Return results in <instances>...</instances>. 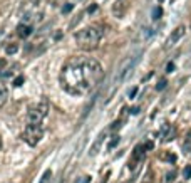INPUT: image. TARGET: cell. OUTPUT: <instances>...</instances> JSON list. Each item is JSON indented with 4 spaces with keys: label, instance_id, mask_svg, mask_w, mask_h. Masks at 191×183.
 I'll return each mask as SVG.
<instances>
[{
    "label": "cell",
    "instance_id": "ffe728a7",
    "mask_svg": "<svg viewBox=\"0 0 191 183\" xmlns=\"http://www.w3.org/2000/svg\"><path fill=\"white\" fill-rule=\"evenodd\" d=\"M184 151H186V153H191V136H188V143L184 145Z\"/></svg>",
    "mask_w": 191,
    "mask_h": 183
},
{
    "label": "cell",
    "instance_id": "44dd1931",
    "mask_svg": "<svg viewBox=\"0 0 191 183\" xmlns=\"http://www.w3.org/2000/svg\"><path fill=\"white\" fill-rule=\"evenodd\" d=\"M72 7H74L72 4H67V5H64V7H62V13H67V12H71V10H72Z\"/></svg>",
    "mask_w": 191,
    "mask_h": 183
},
{
    "label": "cell",
    "instance_id": "d6986e66",
    "mask_svg": "<svg viewBox=\"0 0 191 183\" xmlns=\"http://www.w3.org/2000/svg\"><path fill=\"white\" fill-rule=\"evenodd\" d=\"M5 51H7V54H15V52H17V46H15V44L7 46V49H5Z\"/></svg>",
    "mask_w": 191,
    "mask_h": 183
},
{
    "label": "cell",
    "instance_id": "83f0119b",
    "mask_svg": "<svg viewBox=\"0 0 191 183\" xmlns=\"http://www.w3.org/2000/svg\"><path fill=\"white\" fill-rule=\"evenodd\" d=\"M153 148V143H146V149H151Z\"/></svg>",
    "mask_w": 191,
    "mask_h": 183
},
{
    "label": "cell",
    "instance_id": "7c38bea8",
    "mask_svg": "<svg viewBox=\"0 0 191 183\" xmlns=\"http://www.w3.org/2000/svg\"><path fill=\"white\" fill-rule=\"evenodd\" d=\"M7 89H5L4 86H0V106H4L5 102H7Z\"/></svg>",
    "mask_w": 191,
    "mask_h": 183
},
{
    "label": "cell",
    "instance_id": "30bf717a",
    "mask_svg": "<svg viewBox=\"0 0 191 183\" xmlns=\"http://www.w3.org/2000/svg\"><path fill=\"white\" fill-rule=\"evenodd\" d=\"M17 34L20 35V37H29L30 34H32V27L29 25V24H20V25L17 27Z\"/></svg>",
    "mask_w": 191,
    "mask_h": 183
},
{
    "label": "cell",
    "instance_id": "8fae6325",
    "mask_svg": "<svg viewBox=\"0 0 191 183\" xmlns=\"http://www.w3.org/2000/svg\"><path fill=\"white\" fill-rule=\"evenodd\" d=\"M161 134H163V140H164V141L173 140V129H171L169 124H164V126L161 128Z\"/></svg>",
    "mask_w": 191,
    "mask_h": 183
},
{
    "label": "cell",
    "instance_id": "5b68a950",
    "mask_svg": "<svg viewBox=\"0 0 191 183\" xmlns=\"http://www.w3.org/2000/svg\"><path fill=\"white\" fill-rule=\"evenodd\" d=\"M42 134H44V129L42 126H32V124H27L25 129H24V141H25L29 146H35L39 141L42 140Z\"/></svg>",
    "mask_w": 191,
    "mask_h": 183
},
{
    "label": "cell",
    "instance_id": "7402d4cb",
    "mask_svg": "<svg viewBox=\"0 0 191 183\" xmlns=\"http://www.w3.org/2000/svg\"><path fill=\"white\" fill-rule=\"evenodd\" d=\"M22 82H24V76H19L17 79H15V81H13V86H22Z\"/></svg>",
    "mask_w": 191,
    "mask_h": 183
},
{
    "label": "cell",
    "instance_id": "3957f363",
    "mask_svg": "<svg viewBox=\"0 0 191 183\" xmlns=\"http://www.w3.org/2000/svg\"><path fill=\"white\" fill-rule=\"evenodd\" d=\"M101 37H102V32L97 27H85V29L79 30L76 34V42L81 49L91 51V49L97 47V44L101 42Z\"/></svg>",
    "mask_w": 191,
    "mask_h": 183
},
{
    "label": "cell",
    "instance_id": "d4e9b609",
    "mask_svg": "<svg viewBox=\"0 0 191 183\" xmlns=\"http://www.w3.org/2000/svg\"><path fill=\"white\" fill-rule=\"evenodd\" d=\"M136 93H137V89L134 87V89H132L131 93H129V98H134V94H136Z\"/></svg>",
    "mask_w": 191,
    "mask_h": 183
},
{
    "label": "cell",
    "instance_id": "8992f818",
    "mask_svg": "<svg viewBox=\"0 0 191 183\" xmlns=\"http://www.w3.org/2000/svg\"><path fill=\"white\" fill-rule=\"evenodd\" d=\"M129 9V2L127 0H116L114 5H112V13H114L116 19H123L124 13Z\"/></svg>",
    "mask_w": 191,
    "mask_h": 183
},
{
    "label": "cell",
    "instance_id": "2e32d148",
    "mask_svg": "<svg viewBox=\"0 0 191 183\" xmlns=\"http://www.w3.org/2000/svg\"><path fill=\"white\" fill-rule=\"evenodd\" d=\"M183 176H184V180H190L191 178V165H188L184 170H183Z\"/></svg>",
    "mask_w": 191,
    "mask_h": 183
},
{
    "label": "cell",
    "instance_id": "9c48e42d",
    "mask_svg": "<svg viewBox=\"0 0 191 183\" xmlns=\"http://www.w3.org/2000/svg\"><path fill=\"white\" fill-rule=\"evenodd\" d=\"M144 153H146V146L137 145L136 148H134V151H132V160L129 161V166H134L136 163H139L141 160H143V156H144Z\"/></svg>",
    "mask_w": 191,
    "mask_h": 183
},
{
    "label": "cell",
    "instance_id": "277c9868",
    "mask_svg": "<svg viewBox=\"0 0 191 183\" xmlns=\"http://www.w3.org/2000/svg\"><path fill=\"white\" fill-rule=\"evenodd\" d=\"M47 113H49V104H47L45 99L37 102V104H32L29 108V113H27V124L42 126V121L45 119Z\"/></svg>",
    "mask_w": 191,
    "mask_h": 183
},
{
    "label": "cell",
    "instance_id": "4fadbf2b",
    "mask_svg": "<svg viewBox=\"0 0 191 183\" xmlns=\"http://www.w3.org/2000/svg\"><path fill=\"white\" fill-rule=\"evenodd\" d=\"M161 15H163V9L161 7H154L153 9V19L158 20V19H161Z\"/></svg>",
    "mask_w": 191,
    "mask_h": 183
},
{
    "label": "cell",
    "instance_id": "4316f807",
    "mask_svg": "<svg viewBox=\"0 0 191 183\" xmlns=\"http://www.w3.org/2000/svg\"><path fill=\"white\" fill-rule=\"evenodd\" d=\"M94 10H96V5H92V7H89V9H87V12H89V13H92Z\"/></svg>",
    "mask_w": 191,
    "mask_h": 183
},
{
    "label": "cell",
    "instance_id": "9a60e30c",
    "mask_svg": "<svg viewBox=\"0 0 191 183\" xmlns=\"http://www.w3.org/2000/svg\"><path fill=\"white\" fill-rule=\"evenodd\" d=\"M119 145V136H112V140L109 141V145H107V148L109 149H112L114 146H117Z\"/></svg>",
    "mask_w": 191,
    "mask_h": 183
},
{
    "label": "cell",
    "instance_id": "484cf974",
    "mask_svg": "<svg viewBox=\"0 0 191 183\" xmlns=\"http://www.w3.org/2000/svg\"><path fill=\"white\" fill-rule=\"evenodd\" d=\"M131 113H132V114H137V113H139V108H132Z\"/></svg>",
    "mask_w": 191,
    "mask_h": 183
},
{
    "label": "cell",
    "instance_id": "7a4b0ae2",
    "mask_svg": "<svg viewBox=\"0 0 191 183\" xmlns=\"http://www.w3.org/2000/svg\"><path fill=\"white\" fill-rule=\"evenodd\" d=\"M137 62H139V54H136V55H129V57H126V59H124L123 62L117 66V69H116L114 76H112V81H111V93H109V96H112V93H114V91L117 89L119 86H121L124 81H126L127 76L132 72V69L136 67Z\"/></svg>",
    "mask_w": 191,
    "mask_h": 183
},
{
    "label": "cell",
    "instance_id": "cb8c5ba5",
    "mask_svg": "<svg viewBox=\"0 0 191 183\" xmlns=\"http://www.w3.org/2000/svg\"><path fill=\"white\" fill-rule=\"evenodd\" d=\"M166 180H168V182H173V180H174V171L168 173V178H166Z\"/></svg>",
    "mask_w": 191,
    "mask_h": 183
},
{
    "label": "cell",
    "instance_id": "5bb4252c",
    "mask_svg": "<svg viewBox=\"0 0 191 183\" xmlns=\"http://www.w3.org/2000/svg\"><path fill=\"white\" fill-rule=\"evenodd\" d=\"M51 176H52V171H51V170H47L45 173L42 175V178H40V182H39V183H47Z\"/></svg>",
    "mask_w": 191,
    "mask_h": 183
},
{
    "label": "cell",
    "instance_id": "603a6c76",
    "mask_svg": "<svg viewBox=\"0 0 191 183\" xmlns=\"http://www.w3.org/2000/svg\"><path fill=\"white\" fill-rule=\"evenodd\" d=\"M166 69H168V72H173V71H174V64H173V62H169Z\"/></svg>",
    "mask_w": 191,
    "mask_h": 183
},
{
    "label": "cell",
    "instance_id": "ac0fdd59",
    "mask_svg": "<svg viewBox=\"0 0 191 183\" xmlns=\"http://www.w3.org/2000/svg\"><path fill=\"white\" fill-rule=\"evenodd\" d=\"M166 84H168V81H166V79H161V81L156 84V89H158V91H163V89L166 87Z\"/></svg>",
    "mask_w": 191,
    "mask_h": 183
},
{
    "label": "cell",
    "instance_id": "52a82bcc",
    "mask_svg": "<svg viewBox=\"0 0 191 183\" xmlns=\"http://www.w3.org/2000/svg\"><path fill=\"white\" fill-rule=\"evenodd\" d=\"M184 27L183 25H179V27H176V29L173 30V32H171V35L169 37H168V42H166V47H171V46H174V44L178 42L179 39L183 37V35H184Z\"/></svg>",
    "mask_w": 191,
    "mask_h": 183
},
{
    "label": "cell",
    "instance_id": "4dcf8cb0",
    "mask_svg": "<svg viewBox=\"0 0 191 183\" xmlns=\"http://www.w3.org/2000/svg\"><path fill=\"white\" fill-rule=\"evenodd\" d=\"M34 2H35V0H34ZM37 2H39V0H37Z\"/></svg>",
    "mask_w": 191,
    "mask_h": 183
},
{
    "label": "cell",
    "instance_id": "f1b7e54d",
    "mask_svg": "<svg viewBox=\"0 0 191 183\" xmlns=\"http://www.w3.org/2000/svg\"><path fill=\"white\" fill-rule=\"evenodd\" d=\"M0 146H2V140H0Z\"/></svg>",
    "mask_w": 191,
    "mask_h": 183
},
{
    "label": "cell",
    "instance_id": "e0dca14e",
    "mask_svg": "<svg viewBox=\"0 0 191 183\" xmlns=\"http://www.w3.org/2000/svg\"><path fill=\"white\" fill-rule=\"evenodd\" d=\"M91 180H92V178H91L89 175H85V176H81V178H77L74 183H91Z\"/></svg>",
    "mask_w": 191,
    "mask_h": 183
},
{
    "label": "cell",
    "instance_id": "f546056e",
    "mask_svg": "<svg viewBox=\"0 0 191 183\" xmlns=\"http://www.w3.org/2000/svg\"><path fill=\"white\" fill-rule=\"evenodd\" d=\"M159 2H163V0H159Z\"/></svg>",
    "mask_w": 191,
    "mask_h": 183
},
{
    "label": "cell",
    "instance_id": "ba28073f",
    "mask_svg": "<svg viewBox=\"0 0 191 183\" xmlns=\"http://www.w3.org/2000/svg\"><path fill=\"white\" fill-rule=\"evenodd\" d=\"M104 140H106V133L102 131V133H99V136L96 138V141L92 143V146H91V151H89V155L91 156H96V155L101 151V148H102V143H104Z\"/></svg>",
    "mask_w": 191,
    "mask_h": 183
},
{
    "label": "cell",
    "instance_id": "6da1fadb",
    "mask_svg": "<svg viewBox=\"0 0 191 183\" xmlns=\"http://www.w3.org/2000/svg\"><path fill=\"white\" fill-rule=\"evenodd\" d=\"M102 74L104 71L96 59L72 57L64 64L59 81L65 93L72 96H84L101 82Z\"/></svg>",
    "mask_w": 191,
    "mask_h": 183
}]
</instances>
